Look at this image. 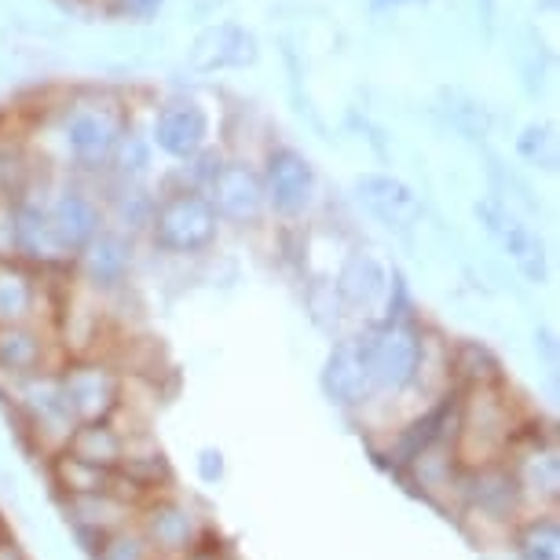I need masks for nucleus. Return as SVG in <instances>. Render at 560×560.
<instances>
[{"instance_id":"5701e85b","label":"nucleus","mask_w":560,"mask_h":560,"mask_svg":"<svg viewBox=\"0 0 560 560\" xmlns=\"http://www.w3.org/2000/svg\"><path fill=\"white\" fill-rule=\"evenodd\" d=\"M510 560H560V521L557 513H532L513 527Z\"/></svg>"},{"instance_id":"a878e982","label":"nucleus","mask_w":560,"mask_h":560,"mask_svg":"<svg viewBox=\"0 0 560 560\" xmlns=\"http://www.w3.org/2000/svg\"><path fill=\"white\" fill-rule=\"evenodd\" d=\"M195 477L206 483V488H220L228 477V458L224 451L217 447V443H206V447H198L195 454Z\"/></svg>"},{"instance_id":"7c9ffc66","label":"nucleus","mask_w":560,"mask_h":560,"mask_svg":"<svg viewBox=\"0 0 560 560\" xmlns=\"http://www.w3.org/2000/svg\"><path fill=\"white\" fill-rule=\"evenodd\" d=\"M8 524V516H4V510H0V527H4Z\"/></svg>"},{"instance_id":"bb28decb","label":"nucleus","mask_w":560,"mask_h":560,"mask_svg":"<svg viewBox=\"0 0 560 560\" xmlns=\"http://www.w3.org/2000/svg\"><path fill=\"white\" fill-rule=\"evenodd\" d=\"M451 121H454V129L465 132L469 140H477V136H488V129H491L488 110L477 107V103H462V107H451Z\"/></svg>"},{"instance_id":"6e6552de","label":"nucleus","mask_w":560,"mask_h":560,"mask_svg":"<svg viewBox=\"0 0 560 560\" xmlns=\"http://www.w3.org/2000/svg\"><path fill=\"white\" fill-rule=\"evenodd\" d=\"M264 198H268V217L275 220H304L312 206L319 202V173L298 147H271L260 162Z\"/></svg>"},{"instance_id":"6ab92c4d","label":"nucleus","mask_w":560,"mask_h":560,"mask_svg":"<svg viewBox=\"0 0 560 560\" xmlns=\"http://www.w3.org/2000/svg\"><path fill=\"white\" fill-rule=\"evenodd\" d=\"M249 62H257V40L238 23L209 26L206 34H198L191 48V67L198 73L238 70V67H249Z\"/></svg>"},{"instance_id":"c85d7f7f","label":"nucleus","mask_w":560,"mask_h":560,"mask_svg":"<svg viewBox=\"0 0 560 560\" xmlns=\"http://www.w3.org/2000/svg\"><path fill=\"white\" fill-rule=\"evenodd\" d=\"M0 560H34V557H30L26 542L19 538V532H15L12 524L0 527Z\"/></svg>"},{"instance_id":"f3484780","label":"nucleus","mask_w":560,"mask_h":560,"mask_svg":"<svg viewBox=\"0 0 560 560\" xmlns=\"http://www.w3.org/2000/svg\"><path fill=\"white\" fill-rule=\"evenodd\" d=\"M62 524L70 527V538L78 542L84 557L96 549L103 538L118 527L136 521V505H129L118 491H103V494H81V499H56Z\"/></svg>"},{"instance_id":"9d476101","label":"nucleus","mask_w":560,"mask_h":560,"mask_svg":"<svg viewBox=\"0 0 560 560\" xmlns=\"http://www.w3.org/2000/svg\"><path fill=\"white\" fill-rule=\"evenodd\" d=\"M396 275L399 271L393 264L385 257H377L374 249H352L341 260L330 287L348 319H359V326H366L385 312V301H388V293H393Z\"/></svg>"},{"instance_id":"20e7f679","label":"nucleus","mask_w":560,"mask_h":560,"mask_svg":"<svg viewBox=\"0 0 560 560\" xmlns=\"http://www.w3.org/2000/svg\"><path fill=\"white\" fill-rule=\"evenodd\" d=\"M220 220L209 198L198 187L179 184L154 198V213L147 224V242L165 257H202L217 246Z\"/></svg>"},{"instance_id":"f03ea898","label":"nucleus","mask_w":560,"mask_h":560,"mask_svg":"<svg viewBox=\"0 0 560 560\" xmlns=\"http://www.w3.org/2000/svg\"><path fill=\"white\" fill-rule=\"evenodd\" d=\"M129 114L114 96H84L62 107L59 136L67 147V158L78 173L107 176L121 136L129 132Z\"/></svg>"},{"instance_id":"dca6fc26","label":"nucleus","mask_w":560,"mask_h":560,"mask_svg":"<svg viewBox=\"0 0 560 560\" xmlns=\"http://www.w3.org/2000/svg\"><path fill=\"white\" fill-rule=\"evenodd\" d=\"M62 348L45 323H23V326H0V385H15L23 377L59 370Z\"/></svg>"},{"instance_id":"423d86ee","label":"nucleus","mask_w":560,"mask_h":560,"mask_svg":"<svg viewBox=\"0 0 560 560\" xmlns=\"http://www.w3.org/2000/svg\"><path fill=\"white\" fill-rule=\"evenodd\" d=\"M59 393L67 399V410L78 425L92 421H110L118 415L125 399V374L110 355H70L62 359L59 370Z\"/></svg>"},{"instance_id":"2eb2a0df","label":"nucleus","mask_w":560,"mask_h":560,"mask_svg":"<svg viewBox=\"0 0 560 560\" xmlns=\"http://www.w3.org/2000/svg\"><path fill=\"white\" fill-rule=\"evenodd\" d=\"M48 220L51 231H56V242L62 253L70 257V264L78 260V253L89 246L92 238L107 228V217H103V202L89 187L81 184H62L51 187L48 195Z\"/></svg>"},{"instance_id":"f8f14e48","label":"nucleus","mask_w":560,"mask_h":560,"mask_svg":"<svg viewBox=\"0 0 560 560\" xmlns=\"http://www.w3.org/2000/svg\"><path fill=\"white\" fill-rule=\"evenodd\" d=\"M213 136V118H209L206 103L195 96H168L154 110L151 125V147H158L165 158L187 165L209 147Z\"/></svg>"},{"instance_id":"4468645a","label":"nucleus","mask_w":560,"mask_h":560,"mask_svg":"<svg viewBox=\"0 0 560 560\" xmlns=\"http://www.w3.org/2000/svg\"><path fill=\"white\" fill-rule=\"evenodd\" d=\"M477 217H480V224L488 228V235L502 246V253L510 257L513 268L521 271L532 287H546L549 257H546L542 238L532 231V224H524V220L505 202H499V198H483V202H477Z\"/></svg>"},{"instance_id":"a211bd4d","label":"nucleus","mask_w":560,"mask_h":560,"mask_svg":"<svg viewBox=\"0 0 560 560\" xmlns=\"http://www.w3.org/2000/svg\"><path fill=\"white\" fill-rule=\"evenodd\" d=\"M355 202L374 217L377 224L410 235L421 224V198L410 184H404L393 173H363L355 179Z\"/></svg>"},{"instance_id":"39448f33","label":"nucleus","mask_w":560,"mask_h":560,"mask_svg":"<svg viewBox=\"0 0 560 560\" xmlns=\"http://www.w3.org/2000/svg\"><path fill=\"white\" fill-rule=\"evenodd\" d=\"M505 465H510L516 488H521L527 510L532 513H557L560 505V447L553 425L532 415L516 440L505 451Z\"/></svg>"},{"instance_id":"412c9836","label":"nucleus","mask_w":560,"mask_h":560,"mask_svg":"<svg viewBox=\"0 0 560 560\" xmlns=\"http://www.w3.org/2000/svg\"><path fill=\"white\" fill-rule=\"evenodd\" d=\"M45 480L51 488V499H81V494L114 491L118 472L100 469V465H89V462L73 458V454H67V451H59L45 462Z\"/></svg>"},{"instance_id":"1a4fd4ad","label":"nucleus","mask_w":560,"mask_h":560,"mask_svg":"<svg viewBox=\"0 0 560 560\" xmlns=\"http://www.w3.org/2000/svg\"><path fill=\"white\" fill-rule=\"evenodd\" d=\"M220 224L231 228H260L268 220V198H264L260 165L249 158H224L217 173L202 187Z\"/></svg>"},{"instance_id":"c756f323","label":"nucleus","mask_w":560,"mask_h":560,"mask_svg":"<svg viewBox=\"0 0 560 560\" xmlns=\"http://www.w3.org/2000/svg\"><path fill=\"white\" fill-rule=\"evenodd\" d=\"M158 4L162 0H118V12H125V15H151V12H158Z\"/></svg>"},{"instance_id":"393cba45","label":"nucleus","mask_w":560,"mask_h":560,"mask_svg":"<svg viewBox=\"0 0 560 560\" xmlns=\"http://www.w3.org/2000/svg\"><path fill=\"white\" fill-rule=\"evenodd\" d=\"M89 560H154V553H151V546L143 542L140 527L132 521L103 538V542L89 553Z\"/></svg>"},{"instance_id":"0eeeda50","label":"nucleus","mask_w":560,"mask_h":560,"mask_svg":"<svg viewBox=\"0 0 560 560\" xmlns=\"http://www.w3.org/2000/svg\"><path fill=\"white\" fill-rule=\"evenodd\" d=\"M319 388L326 404L337 407L348 418H363L377 404L374 377H370V363H366V345L359 330L334 337V345L326 348V359L319 366Z\"/></svg>"},{"instance_id":"4be33fe9","label":"nucleus","mask_w":560,"mask_h":560,"mask_svg":"<svg viewBox=\"0 0 560 560\" xmlns=\"http://www.w3.org/2000/svg\"><path fill=\"white\" fill-rule=\"evenodd\" d=\"M62 451L73 454V458H81V462H89V465H100V469L118 472L121 451H125V436L118 432L114 421H92V425H78V429H73Z\"/></svg>"},{"instance_id":"f257e3e1","label":"nucleus","mask_w":560,"mask_h":560,"mask_svg":"<svg viewBox=\"0 0 560 560\" xmlns=\"http://www.w3.org/2000/svg\"><path fill=\"white\" fill-rule=\"evenodd\" d=\"M535 410H527L513 396V385L494 388H469L458 393V429H454V454L462 469H483L505 458L516 432Z\"/></svg>"},{"instance_id":"ddd939ff","label":"nucleus","mask_w":560,"mask_h":560,"mask_svg":"<svg viewBox=\"0 0 560 560\" xmlns=\"http://www.w3.org/2000/svg\"><path fill=\"white\" fill-rule=\"evenodd\" d=\"M70 279L100 301L121 293L132 279V238L118 228H103L70 264Z\"/></svg>"},{"instance_id":"7ed1b4c3","label":"nucleus","mask_w":560,"mask_h":560,"mask_svg":"<svg viewBox=\"0 0 560 560\" xmlns=\"http://www.w3.org/2000/svg\"><path fill=\"white\" fill-rule=\"evenodd\" d=\"M136 527H140L143 542L151 546L154 560L191 557L195 549H202L220 532L206 505L179 488L147 499L136 510Z\"/></svg>"},{"instance_id":"b1692460","label":"nucleus","mask_w":560,"mask_h":560,"mask_svg":"<svg viewBox=\"0 0 560 560\" xmlns=\"http://www.w3.org/2000/svg\"><path fill=\"white\" fill-rule=\"evenodd\" d=\"M516 154H521L527 165L553 173L557 168V129L549 121L524 125L521 136H516Z\"/></svg>"},{"instance_id":"9b49d317","label":"nucleus","mask_w":560,"mask_h":560,"mask_svg":"<svg viewBox=\"0 0 560 560\" xmlns=\"http://www.w3.org/2000/svg\"><path fill=\"white\" fill-rule=\"evenodd\" d=\"M51 275L56 271H37L23 260H0V326H51L62 298Z\"/></svg>"},{"instance_id":"cd10ccee","label":"nucleus","mask_w":560,"mask_h":560,"mask_svg":"<svg viewBox=\"0 0 560 560\" xmlns=\"http://www.w3.org/2000/svg\"><path fill=\"white\" fill-rule=\"evenodd\" d=\"M184 560H242V557H238V549L231 546L228 538L217 532L202 549H195V553H191V557H184Z\"/></svg>"},{"instance_id":"aec40b11","label":"nucleus","mask_w":560,"mask_h":560,"mask_svg":"<svg viewBox=\"0 0 560 560\" xmlns=\"http://www.w3.org/2000/svg\"><path fill=\"white\" fill-rule=\"evenodd\" d=\"M447 374H451L454 393H469V388H494V385L510 382V374H505L499 352H494L488 341H477V337H458V341H451Z\"/></svg>"}]
</instances>
